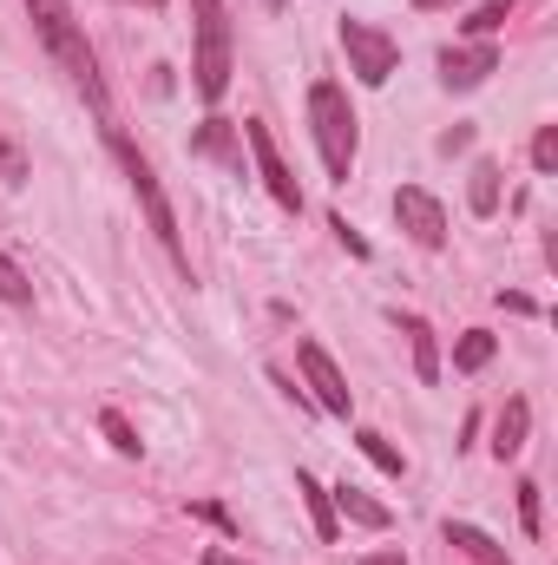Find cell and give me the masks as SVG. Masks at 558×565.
Segmentation results:
<instances>
[{
    "mask_svg": "<svg viewBox=\"0 0 558 565\" xmlns=\"http://www.w3.org/2000/svg\"><path fill=\"white\" fill-rule=\"evenodd\" d=\"M329 500H335V513H348L355 526H375V533L388 526V507H382V500H368V493H362V487H348V480H342Z\"/></svg>",
    "mask_w": 558,
    "mask_h": 565,
    "instance_id": "cell-13",
    "label": "cell"
},
{
    "mask_svg": "<svg viewBox=\"0 0 558 565\" xmlns=\"http://www.w3.org/2000/svg\"><path fill=\"white\" fill-rule=\"evenodd\" d=\"M447 546H453L466 565H513L493 533H480V526H466V520H447Z\"/></svg>",
    "mask_w": 558,
    "mask_h": 565,
    "instance_id": "cell-10",
    "label": "cell"
},
{
    "mask_svg": "<svg viewBox=\"0 0 558 565\" xmlns=\"http://www.w3.org/2000/svg\"><path fill=\"white\" fill-rule=\"evenodd\" d=\"M139 7H164V0H139Z\"/></svg>",
    "mask_w": 558,
    "mask_h": 565,
    "instance_id": "cell-29",
    "label": "cell"
},
{
    "mask_svg": "<svg viewBox=\"0 0 558 565\" xmlns=\"http://www.w3.org/2000/svg\"><path fill=\"white\" fill-rule=\"evenodd\" d=\"M533 164L539 171H558V126H539L533 132Z\"/></svg>",
    "mask_w": 558,
    "mask_h": 565,
    "instance_id": "cell-23",
    "label": "cell"
},
{
    "mask_svg": "<svg viewBox=\"0 0 558 565\" xmlns=\"http://www.w3.org/2000/svg\"><path fill=\"white\" fill-rule=\"evenodd\" d=\"M296 493H302V507H309V520H315V540H335V533H342V513H335L329 487H322L315 473H296Z\"/></svg>",
    "mask_w": 558,
    "mask_h": 565,
    "instance_id": "cell-12",
    "label": "cell"
},
{
    "mask_svg": "<svg viewBox=\"0 0 558 565\" xmlns=\"http://www.w3.org/2000/svg\"><path fill=\"white\" fill-rule=\"evenodd\" d=\"M493 349H500V342H493L486 329H466V335L453 342V369H460V375H473V369H486V362H493Z\"/></svg>",
    "mask_w": 558,
    "mask_h": 565,
    "instance_id": "cell-17",
    "label": "cell"
},
{
    "mask_svg": "<svg viewBox=\"0 0 558 565\" xmlns=\"http://www.w3.org/2000/svg\"><path fill=\"white\" fill-rule=\"evenodd\" d=\"M20 178H26V145L0 126V184H20Z\"/></svg>",
    "mask_w": 558,
    "mask_h": 565,
    "instance_id": "cell-22",
    "label": "cell"
},
{
    "mask_svg": "<svg viewBox=\"0 0 558 565\" xmlns=\"http://www.w3.org/2000/svg\"><path fill=\"white\" fill-rule=\"evenodd\" d=\"M204 565H250V559H237V553H224V546H211V553H204Z\"/></svg>",
    "mask_w": 558,
    "mask_h": 565,
    "instance_id": "cell-26",
    "label": "cell"
},
{
    "mask_svg": "<svg viewBox=\"0 0 558 565\" xmlns=\"http://www.w3.org/2000/svg\"><path fill=\"white\" fill-rule=\"evenodd\" d=\"M99 427H106V440H112V447H119V454H126V460H139V454H144L139 427L126 422V415H119V408H106V415H99Z\"/></svg>",
    "mask_w": 558,
    "mask_h": 565,
    "instance_id": "cell-20",
    "label": "cell"
},
{
    "mask_svg": "<svg viewBox=\"0 0 558 565\" xmlns=\"http://www.w3.org/2000/svg\"><path fill=\"white\" fill-rule=\"evenodd\" d=\"M106 145H112V158H119V171H126V184H132V198L144 204V224H151V237L171 250V264L191 277V257H184V237H178V211H171V198H164V184H158V171H151V158H144L139 145L126 139L119 126H106Z\"/></svg>",
    "mask_w": 558,
    "mask_h": 565,
    "instance_id": "cell-2",
    "label": "cell"
},
{
    "mask_svg": "<svg viewBox=\"0 0 558 565\" xmlns=\"http://www.w3.org/2000/svg\"><path fill=\"white\" fill-rule=\"evenodd\" d=\"M526 427H533V408L513 395V402L500 408V422H493V460H519V447H526Z\"/></svg>",
    "mask_w": 558,
    "mask_h": 565,
    "instance_id": "cell-11",
    "label": "cell"
},
{
    "mask_svg": "<svg viewBox=\"0 0 558 565\" xmlns=\"http://www.w3.org/2000/svg\"><path fill=\"white\" fill-rule=\"evenodd\" d=\"M420 13H433V7H453V0H415Z\"/></svg>",
    "mask_w": 558,
    "mask_h": 565,
    "instance_id": "cell-28",
    "label": "cell"
},
{
    "mask_svg": "<svg viewBox=\"0 0 558 565\" xmlns=\"http://www.w3.org/2000/svg\"><path fill=\"white\" fill-rule=\"evenodd\" d=\"M309 126H315V151H322L329 178H348L355 171V106L335 79L309 86Z\"/></svg>",
    "mask_w": 558,
    "mask_h": 565,
    "instance_id": "cell-4",
    "label": "cell"
},
{
    "mask_svg": "<svg viewBox=\"0 0 558 565\" xmlns=\"http://www.w3.org/2000/svg\"><path fill=\"white\" fill-rule=\"evenodd\" d=\"M519 520H526V533H539V487L533 480H519Z\"/></svg>",
    "mask_w": 558,
    "mask_h": 565,
    "instance_id": "cell-25",
    "label": "cell"
},
{
    "mask_svg": "<svg viewBox=\"0 0 558 565\" xmlns=\"http://www.w3.org/2000/svg\"><path fill=\"white\" fill-rule=\"evenodd\" d=\"M395 217H401V231L415 237L420 250H440V244H447V211H440V198H433V191L401 184V191H395Z\"/></svg>",
    "mask_w": 558,
    "mask_h": 565,
    "instance_id": "cell-8",
    "label": "cell"
},
{
    "mask_svg": "<svg viewBox=\"0 0 558 565\" xmlns=\"http://www.w3.org/2000/svg\"><path fill=\"white\" fill-rule=\"evenodd\" d=\"M329 231H335V237H342V250H348V257H368V237H362V231H355V224H348V217H342V211H335V217H329Z\"/></svg>",
    "mask_w": 558,
    "mask_h": 565,
    "instance_id": "cell-24",
    "label": "cell"
},
{
    "mask_svg": "<svg viewBox=\"0 0 558 565\" xmlns=\"http://www.w3.org/2000/svg\"><path fill=\"white\" fill-rule=\"evenodd\" d=\"M230 86V13L224 0H191V93L217 106Z\"/></svg>",
    "mask_w": 558,
    "mask_h": 565,
    "instance_id": "cell-3",
    "label": "cell"
},
{
    "mask_svg": "<svg viewBox=\"0 0 558 565\" xmlns=\"http://www.w3.org/2000/svg\"><path fill=\"white\" fill-rule=\"evenodd\" d=\"M466 204H473V217H493V211H500V164H493V158L473 164V178H466Z\"/></svg>",
    "mask_w": 558,
    "mask_h": 565,
    "instance_id": "cell-15",
    "label": "cell"
},
{
    "mask_svg": "<svg viewBox=\"0 0 558 565\" xmlns=\"http://www.w3.org/2000/svg\"><path fill=\"white\" fill-rule=\"evenodd\" d=\"M197 158H217V164H244V145H237V132H230V119H211L204 132H197Z\"/></svg>",
    "mask_w": 558,
    "mask_h": 565,
    "instance_id": "cell-16",
    "label": "cell"
},
{
    "mask_svg": "<svg viewBox=\"0 0 558 565\" xmlns=\"http://www.w3.org/2000/svg\"><path fill=\"white\" fill-rule=\"evenodd\" d=\"M342 53H348V73H355L362 86H388V73H395V60H401V46H395L382 26H368V20H342Z\"/></svg>",
    "mask_w": 558,
    "mask_h": 565,
    "instance_id": "cell-5",
    "label": "cell"
},
{
    "mask_svg": "<svg viewBox=\"0 0 558 565\" xmlns=\"http://www.w3.org/2000/svg\"><path fill=\"white\" fill-rule=\"evenodd\" d=\"M244 145H250V158H257V171H264L270 198H277L282 211H302V184H296V171L282 164L277 139H270V126H264V119H244Z\"/></svg>",
    "mask_w": 558,
    "mask_h": 565,
    "instance_id": "cell-7",
    "label": "cell"
},
{
    "mask_svg": "<svg viewBox=\"0 0 558 565\" xmlns=\"http://www.w3.org/2000/svg\"><path fill=\"white\" fill-rule=\"evenodd\" d=\"M355 447H362V454H368V460H375L382 473H395V480L408 473V460H401V447H395L388 434H375V427H362V434H355Z\"/></svg>",
    "mask_w": 558,
    "mask_h": 565,
    "instance_id": "cell-18",
    "label": "cell"
},
{
    "mask_svg": "<svg viewBox=\"0 0 558 565\" xmlns=\"http://www.w3.org/2000/svg\"><path fill=\"white\" fill-rule=\"evenodd\" d=\"M506 13H513V0H480L460 26H466V40H486V33H500V26H506Z\"/></svg>",
    "mask_w": 558,
    "mask_h": 565,
    "instance_id": "cell-19",
    "label": "cell"
},
{
    "mask_svg": "<svg viewBox=\"0 0 558 565\" xmlns=\"http://www.w3.org/2000/svg\"><path fill=\"white\" fill-rule=\"evenodd\" d=\"M401 335H408V349H415V375H420V382H440V349H433V329H427L420 316H401Z\"/></svg>",
    "mask_w": 558,
    "mask_h": 565,
    "instance_id": "cell-14",
    "label": "cell"
},
{
    "mask_svg": "<svg viewBox=\"0 0 558 565\" xmlns=\"http://www.w3.org/2000/svg\"><path fill=\"white\" fill-rule=\"evenodd\" d=\"M486 73H500V46L493 40H466V46L440 53V86L447 93H473V86H486Z\"/></svg>",
    "mask_w": 558,
    "mask_h": 565,
    "instance_id": "cell-9",
    "label": "cell"
},
{
    "mask_svg": "<svg viewBox=\"0 0 558 565\" xmlns=\"http://www.w3.org/2000/svg\"><path fill=\"white\" fill-rule=\"evenodd\" d=\"M0 302H13V309H26L33 302V282H26V270L0 250Z\"/></svg>",
    "mask_w": 558,
    "mask_h": 565,
    "instance_id": "cell-21",
    "label": "cell"
},
{
    "mask_svg": "<svg viewBox=\"0 0 558 565\" xmlns=\"http://www.w3.org/2000/svg\"><path fill=\"white\" fill-rule=\"evenodd\" d=\"M296 369H302V382L315 388V408H322V415H348V408H355V388L342 382V369L329 362L322 342H296Z\"/></svg>",
    "mask_w": 558,
    "mask_h": 565,
    "instance_id": "cell-6",
    "label": "cell"
},
{
    "mask_svg": "<svg viewBox=\"0 0 558 565\" xmlns=\"http://www.w3.org/2000/svg\"><path fill=\"white\" fill-rule=\"evenodd\" d=\"M26 13H33V33H40V46L53 53V66L86 93V106L99 113V126H112V106H106V79H99V53H93V40H86V26L73 20V7L66 0H26Z\"/></svg>",
    "mask_w": 558,
    "mask_h": 565,
    "instance_id": "cell-1",
    "label": "cell"
},
{
    "mask_svg": "<svg viewBox=\"0 0 558 565\" xmlns=\"http://www.w3.org/2000/svg\"><path fill=\"white\" fill-rule=\"evenodd\" d=\"M362 565H408V559H401V553H368Z\"/></svg>",
    "mask_w": 558,
    "mask_h": 565,
    "instance_id": "cell-27",
    "label": "cell"
}]
</instances>
